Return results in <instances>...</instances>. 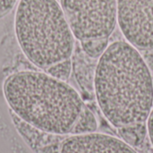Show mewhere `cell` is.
<instances>
[{
    "mask_svg": "<svg viewBox=\"0 0 153 153\" xmlns=\"http://www.w3.org/2000/svg\"><path fill=\"white\" fill-rule=\"evenodd\" d=\"M147 135L153 148V109L151 113V116L149 117L148 124H147Z\"/></svg>",
    "mask_w": 153,
    "mask_h": 153,
    "instance_id": "ba28073f",
    "label": "cell"
},
{
    "mask_svg": "<svg viewBox=\"0 0 153 153\" xmlns=\"http://www.w3.org/2000/svg\"><path fill=\"white\" fill-rule=\"evenodd\" d=\"M117 24L129 44L153 51V0H117Z\"/></svg>",
    "mask_w": 153,
    "mask_h": 153,
    "instance_id": "8992f818",
    "label": "cell"
},
{
    "mask_svg": "<svg viewBox=\"0 0 153 153\" xmlns=\"http://www.w3.org/2000/svg\"><path fill=\"white\" fill-rule=\"evenodd\" d=\"M83 52L99 58L117 24V0H58Z\"/></svg>",
    "mask_w": 153,
    "mask_h": 153,
    "instance_id": "277c9868",
    "label": "cell"
},
{
    "mask_svg": "<svg viewBox=\"0 0 153 153\" xmlns=\"http://www.w3.org/2000/svg\"><path fill=\"white\" fill-rule=\"evenodd\" d=\"M3 93L14 117L42 133L64 136L97 131L96 117L77 91L44 71L10 74Z\"/></svg>",
    "mask_w": 153,
    "mask_h": 153,
    "instance_id": "7a4b0ae2",
    "label": "cell"
},
{
    "mask_svg": "<svg viewBox=\"0 0 153 153\" xmlns=\"http://www.w3.org/2000/svg\"><path fill=\"white\" fill-rule=\"evenodd\" d=\"M14 31L22 53L33 65L59 80L69 79L75 38L58 0H20Z\"/></svg>",
    "mask_w": 153,
    "mask_h": 153,
    "instance_id": "3957f363",
    "label": "cell"
},
{
    "mask_svg": "<svg viewBox=\"0 0 153 153\" xmlns=\"http://www.w3.org/2000/svg\"><path fill=\"white\" fill-rule=\"evenodd\" d=\"M17 0H0V19L6 16L16 4Z\"/></svg>",
    "mask_w": 153,
    "mask_h": 153,
    "instance_id": "52a82bcc",
    "label": "cell"
},
{
    "mask_svg": "<svg viewBox=\"0 0 153 153\" xmlns=\"http://www.w3.org/2000/svg\"><path fill=\"white\" fill-rule=\"evenodd\" d=\"M94 91L103 116L120 138L142 148L153 109V80L140 51L127 41L109 44L98 58Z\"/></svg>",
    "mask_w": 153,
    "mask_h": 153,
    "instance_id": "6da1fadb",
    "label": "cell"
},
{
    "mask_svg": "<svg viewBox=\"0 0 153 153\" xmlns=\"http://www.w3.org/2000/svg\"><path fill=\"white\" fill-rule=\"evenodd\" d=\"M39 153H138L120 137L94 132L64 136L48 134Z\"/></svg>",
    "mask_w": 153,
    "mask_h": 153,
    "instance_id": "5b68a950",
    "label": "cell"
}]
</instances>
